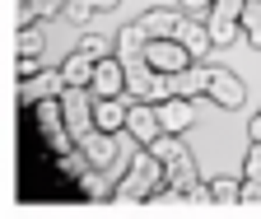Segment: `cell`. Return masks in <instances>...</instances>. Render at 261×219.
Returning a JSON list of instances; mask_svg holds the SVG:
<instances>
[{
  "label": "cell",
  "instance_id": "24",
  "mask_svg": "<svg viewBox=\"0 0 261 219\" xmlns=\"http://www.w3.org/2000/svg\"><path fill=\"white\" fill-rule=\"evenodd\" d=\"M98 10L89 5V0H65V19H70V23H89Z\"/></svg>",
  "mask_w": 261,
  "mask_h": 219
},
{
  "label": "cell",
  "instance_id": "13",
  "mask_svg": "<svg viewBox=\"0 0 261 219\" xmlns=\"http://www.w3.org/2000/svg\"><path fill=\"white\" fill-rule=\"evenodd\" d=\"M177 42L201 61L205 51H215V38H210V23H196V14L191 19H182V28H177Z\"/></svg>",
  "mask_w": 261,
  "mask_h": 219
},
{
  "label": "cell",
  "instance_id": "1",
  "mask_svg": "<svg viewBox=\"0 0 261 219\" xmlns=\"http://www.w3.org/2000/svg\"><path fill=\"white\" fill-rule=\"evenodd\" d=\"M168 186V163L159 159L149 145H140V154H130V163L121 168L117 182V201H149Z\"/></svg>",
  "mask_w": 261,
  "mask_h": 219
},
{
  "label": "cell",
  "instance_id": "23",
  "mask_svg": "<svg viewBox=\"0 0 261 219\" xmlns=\"http://www.w3.org/2000/svg\"><path fill=\"white\" fill-rule=\"evenodd\" d=\"M238 205H243V210H261V177H247V182H243Z\"/></svg>",
  "mask_w": 261,
  "mask_h": 219
},
{
  "label": "cell",
  "instance_id": "6",
  "mask_svg": "<svg viewBox=\"0 0 261 219\" xmlns=\"http://www.w3.org/2000/svg\"><path fill=\"white\" fill-rule=\"evenodd\" d=\"M126 135L136 145H154L163 135V121H159V103H130V117H126Z\"/></svg>",
  "mask_w": 261,
  "mask_h": 219
},
{
  "label": "cell",
  "instance_id": "5",
  "mask_svg": "<svg viewBox=\"0 0 261 219\" xmlns=\"http://www.w3.org/2000/svg\"><path fill=\"white\" fill-rule=\"evenodd\" d=\"M61 93H65V75H61V66H56V70L28 75V79L19 84V103H23V107H38L42 98H61Z\"/></svg>",
  "mask_w": 261,
  "mask_h": 219
},
{
  "label": "cell",
  "instance_id": "26",
  "mask_svg": "<svg viewBox=\"0 0 261 219\" xmlns=\"http://www.w3.org/2000/svg\"><path fill=\"white\" fill-rule=\"evenodd\" d=\"M42 70V56H19V75L28 79V75H38Z\"/></svg>",
  "mask_w": 261,
  "mask_h": 219
},
{
  "label": "cell",
  "instance_id": "15",
  "mask_svg": "<svg viewBox=\"0 0 261 219\" xmlns=\"http://www.w3.org/2000/svg\"><path fill=\"white\" fill-rule=\"evenodd\" d=\"M33 117H38V131L47 140H56L65 131V107H61V98H42L38 107H33Z\"/></svg>",
  "mask_w": 261,
  "mask_h": 219
},
{
  "label": "cell",
  "instance_id": "3",
  "mask_svg": "<svg viewBox=\"0 0 261 219\" xmlns=\"http://www.w3.org/2000/svg\"><path fill=\"white\" fill-rule=\"evenodd\" d=\"M93 89H84V84H65V93H61V107H65V131H70L75 140H84L89 131H93Z\"/></svg>",
  "mask_w": 261,
  "mask_h": 219
},
{
  "label": "cell",
  "instance_id": "9",
  "mask_svg": "<svg viewBox=\"0 0 261 219\" xmlns=\"http://www.w3.org/2000/svg\"><path fill=\"white\" fill-rule=\"evenodd\" d=\"M168 186L187 191L191 201H210V186L196 177V159H191V154H187V159H177V163H168Z\"/></svg>",
  "mask_w": 261,
  "mask_h": 219
},
{
  "label": "cell",
  "instance_id": "11",
  "mask_svg": "<svg viewBox=\"0 0 261 219\" xmlns=\"http://www.w3.org/2000/svg\"><path fill=\"white\" fill-rule=\"evenodd\" d=\"M243 79L233 75V70H215L210 75V93H205V98H215L219 107H228V112H233V107H243Z\"/></svg>",
  "mask_w": 261,
  "mask_h": 219
},
{
  "label": "cell",
  "instance_id": "2",
  "mask_svg": "<svg viewBox=\"0 0 261 219\" xmlns=\"http://www.w3.org/2000/svg\"><path fill=\"white\" fill-rule=\"evenodd\" d=\"M121 66H126V93L136 103H163V98H173V79L163 75V70H154L145 56L121 61Z\"/></svg>",
  "mask_w": 261,
  "mask_h": 219
},
{
  "label": "cell",
  "instance_id": "27",
  "mask_svg": "<svg viewBox=\"0 0 261 219\" xmlns=\"http://www.w3.org/2000/svg\"><path fill=\"white\" fill-rule=\"evenodd\" d=\"M210 5L215 0H182V10H191V14H210Z\"/></svg>",
  "mask_w": 261,
  "mask_h": 219
},
{
  "label": "cell",
  "instance_id": "22",
  "mask_svg": "<svg viewBox=\"0 0 261 219\" xmlns=\"http://www.w3.org/2000/svg\"><path fill=\"white\" fill-rule=\"evenodd\" d=\"M19 56H42V33L38 28H19Z\"/></svg>",
  "mask_w": 261,
  "mask_h": 219
},
{
  "label": "cell",
  "instance_id": "14",
  "mask_svg": "<svg viewBox=\"0 0 261 219\" xmlns=\"http://www.w3.org/2000/svg\"><path fill=\"white\" fill-rule=\"evenodd\" d=\"M210 75L215 70H205V66H187V70H177L168 79H173V93H182V98H201V93H210Z\"/></svg>",
  "mask_w": 261,
  "mask_h": 219
},
{
  "label": "cell",
  "instance_id": "12",
  "mask_svg": "<svg viewBox=\"0 0 261 219\" xmlns=\"http://www.w3.org/2000/svg\"><path fill=\"white\" fill-rule=\"evenodd\" d=\"M80 149H84V159L93 163V168H112V159H117V135H108V131H89L84 140H80Z\"/></svg>",
  "mask_w": 261,
  "mask_h": 219
},
{
  "label": "cell",
  "instance_id": "19",
  "mask_svg": "<svg viewBox=\"0 0 261 219\" xmlns=\"http://www.w3.org/2000/svg\"><path fill=\"white\" fill-rule=\"evenodd\" d=\"M80 191H84L89 201H108V196H117V186L103 177V168H84V173H80Z\"/></svg>",
  "mask_w": 261,
  "mask_h": 219
},
{
  "label": "cell",
  "instance_id": "4",
  "mask_svg": "<svg viewBox=\"0 0 261 219\" xmlns=\"http://www.w3.org/2000/svg\"><path fill=\"white\" fill-rule=\"evenodd\" d=\"M145 61L154 70H163V75H177V70H187V66H196V56L177 42V38H149V47H145Z\"/></svg>",
  "mask_w": 261,
  "mask_h": 219
},
{
  "label": "cell",
  "instance_id": "8",
  "mask_svg": "<svg viewBox=\"0 0 261 219\" xmlns=\"http://www.w3.org/2000/svg\"><path fill=\"white\" fill-rule=\"evenodd\" d=\"M89 89H93V98H117V93H126V66H121V56H103V61H98Z\"/></svg>",
  "mask_w": 261,
  "mask_h": 219
},
{
  "label": "cell",
  "instance_id": "30",
  "mask_svg": "<svg viewBox=\"0 0 261 219\" xmlns=\"http://www.w3.org/2000/svg\"><path fill=\"white\" fill-rule=\"evenodd\" d=\"M89 5H93L98 14H103V10H112V5H117V0H89Z\"/></svg>",
  "mask_w": 261,
  "mask_h": 219
},
{
  "label": "cell",
  "instance_id": "10",
  "mask_svg": "<svg viewBox=\"0 0 261 219\" xmlns=\"http://www.w3.org/2000/svg\"><path fill=\"white\" fill-rule=\"evenodd\" d=\"M159 121H163V131L182 135L191 121H196V103L182 98V93H173V98H163V103H159Z\"/></svg>",
  "mask_w": 261,
  "mask_h": 219
},
{
  "label": "cell",
  "instance_id": "20",
  "mask_svg": "<svg viewBox=\"0 0 261 219\" xmlns=\"http://www.w3.org/2000/svg\"><path fill=\"white\" fill-rule=\"evenodd\" d=\"M238 196H243V182H233V177H215L210 182V201L215 205H238Z\"/></svg>",
  "mask_w": 261,
  "mask_h": 219
},
{
  "label": "cell",
  "instance_id": "17",
  "mask_svg": "<svg viewBox=\"0 0 261 219\" xmlns=\"http://www.w3.org/2000/svg\"><path fill=\"white\" fill-rule=\"evenodd\" d=\"M182 19H187V14H177V10H149L140 23H145V33H149V38H177Z\"/></svg>",
  "mask_w": 261,
  "mask_h": 219
},
{
  "label": "cell",
  "instance_id": "29",
  "mask_svg": "<svg viewBox=\"0 0 261 219\" xmlns=\"http://www.w3.org/2000/svg\"><path fill=\"white\" fill-rule=\"evenodd\" d=\"M247 126H252V140H261V112H256V117L247 121Z\"/></svg>",
  "mask_w": 261,
  "mask_h": 219
},
{
  "label": "cell",
  "instance_id": "7",
  "mask_svg": "<svg viewBox=\"0 0 261 219\" xmlns=\"http://www.w3.org/2000/svg\"><path fill=\"white\" fill-rule=\"evenodd\" d=\"M130 93H117V98H98L93 103V126L108 131V135H121L126 131V117H130Z\"/></svg>",
  "mask_w": 261,
  "mask_h": 219
},
{
  "label": "cell",
  "instance_id": "16",
  "mask_svg": "<svg viewBox=\"0 0 261 219\" xmlns=\"http://www.w3.org/2000/svg\"><path fill=\"white\" fill-rule=\"evenodd\" d=\"M93 70H98V61H93V56H84L80 47L61 61V75H65V84H84V89H89V84H93Z\"/></svg>",
  "mask_w": 261,
  "mask_h": 219
},
{
  "label": "cell",
  "instance_id": "28",
  "mask_svg": "<svg viewBox=\"0 0 261 219\" xmlns=\"http://www.w3.org/2000/svg\"><path fill=\"white\" fill-rule=\"evenodd\" d=\"M243 38H247V47H256V51H261V23H256V28H247Z\"/></svg>",
  "mask_w": 261,
  "mask_h": 219
},
{
  "label": "cell",
  "instance_id": "18",
  "mask_svg": "<svg viewBox=\"0 0 261 219\" xmlns=\"http://www.w3.org/2000/svg\"><path fill=\"white\" fill-rule=\"evenodd\" d=\"M145 47H149L145 23H126L121 38H117V56H121V61H136V56H145Z\"/></svg>",
  "mask_w": 261,
  "mask_h": 219
},
{
  "label": "cell",
  "instance_id": "21",
  "mask_svg": "<svg viewBox=\"0 0 261 219\" xmlns=\"http://www.w3.org/2000/svg\"><path fill=\"white\" fill-rule=\"evenodd\" d=\"M80 51H84V56H93V61H103V56H117V47H112L108 38H98V33H84Z\"/></svg>",
  "mask_w": 261,
  "mask_h": 219
},
{
  "label": "cell",
  "instance_id": "25",
  "mask_svg": "<svg viewBox=\"0 0 261 219\" xmlns=\"http://www.w3.org/2000/svg\"><path fill=\"white\" fill-rule=\"evenodd\" d=\"M243 173H247V177H261V140H252V149H247V163H243Z\"/></svg>",
  "mask_w": 261,
  "mask_h": 219
}]
</instances>
